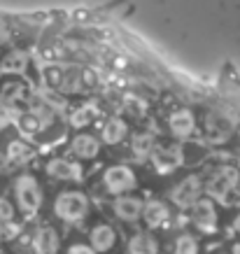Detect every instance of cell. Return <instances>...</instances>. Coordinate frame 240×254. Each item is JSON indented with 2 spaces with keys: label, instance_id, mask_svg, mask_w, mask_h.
I'll use <instances>...</instances> for the list:
<instances>
[{
  "label": "cell",
  "instance_id": "6da1fadb",
  "mask_svg": "<svg viewBox=\"0 0 240 254\" xmlns=\"http://www.w3.org/2000/svg\"><path fill=\"white\" fill-rule=\"evenodd\" d=\"M91 212V198L82 189H65L54 198V215L63 224H82Z\"/></svg>",
  "mask_w": 240,
  "mask_h": 254
},
{
  "label": "cell",
  "instance_id": "7a4b0ae2",
  "mask_svg": "<svg viewBox=\"0 0 240 254\" xmlns=\"http://www.w3.org/2000/svg\"><path fill=\"white\" fill-rule=\"evenodd\" d=\"M14 198H16V208L21 210L26 217H35L45 203V191L40 187L38 177L31 173H21L14 180Z\"/></svg>",
  "mask_w": 240,
  "mask_h": 254
},
{
  "label": "cell",
  "instance_id": "3957f363",
  "mask_svg": "<svg viewBox=\"0 0 240 254\" xmlns=\"http://www.w3.org/2000/svg\"><path fill=\"white\" fill-rule=\"evenodd\" d=\"M238 185H240V170L233 168V166H219V168L208 177L205 193H208V198L212 200V203L219 200L222 205H226Z\"/></svg>",
  "mask_w": 240,
  "mask_h": 254
},
{
  "label": "cell",
  "instance_id": "277c9868",
  "mask_svg": "<svg viewBox=\"0 0 240 254\" xmlns=\"http://www.w3.org/2000/svg\"><path fill=\"white\" fill-rule=\"evenodd\" d=\"M138 187V175L133 173L131 166L126 163H115L103 170V189L108 196H126Z\"/></svg>",
  "mask_w": 240,
  "mask_h": 254
},
{
  "label": "cell",
  "instance_id": "5b68a950",
  "mask_svg": "<svg viewBox=\"0 0 240 254\" xmlns=\"http://www.w3.org/2000/svg\"><path fill=\"white\" fill-rule=\"evenodd\" d=\"M205 193V182L198 173H191V175L182 177L178 185L171 189V200L178 210H191L203 198Z\"/></svg>",
  "mask_w": 240,
  "mask_h": 254
},
{
  "label": "cell",
  "instance_id": "8992f818",
  "mask_svg": "<svg viewBox=\"0 0 240 254\" xmlns=\"http://www.w3.org/2000/svg\"><path fill=\"white\" fill-rule=\"evenodd\" d=\"M149 161H152V166H154L159 175H171V173L182 168V163H184V147L180 142L156 145L154 154L149 156Z\"/></svg>",
  "mask_w": 240,
  "mask_h": 254
},
{
  "label": "cell",
  "instance_id": "52a82bcc",
  "mask_svg": "<svg viewBox=\"0 0 240 254\" xmlns=\"http://www.w3.org/2000/svg\"><path fill=\"white\" fill-rule=\"evenodd\" d=\"M191 224L196 226V231L201 236H212L219 231V212L217 205L210 198L203 196L194 208H191Z\"/></svg>",
  "mask_w": 240,
  "mask_h": 254
},
{
  "label": "cell",
  "instance_id": "ba28073f",
  "mask_svg": "<svg viewBox=\"0 0 240 254\" xmlns=\"http://www.w3.org/2000/svg\"><path fill=\"white\" fill-rule=\"evenodd\" d=\"M142 222L147 226V231H163V229H171L173 224V210L171 205L161 198H149L145 200V208H142Z\"/></svg>",
  "mask_w": 240,
  "mask_h": 254
},
{
  "label": "cell",
  "instance_id": "9c48e42d",
  "mask_svg": "<svg viewBox=\"0 0 240 254\" xmlns=\"http://www.w3.org/2000/svg\"><path fill=\"white\" fill-rule=\"evenodd\" d=\"M236 131V124L231 122V117L219 115V112H208L203 117V133L212 145H224L229 142Z\"/></svg>",
  "mask_w": 240,
  "mask_h": 254
},
{
  "label": "cell",
  "instance_id": "30bf717a",
  "mask_svg": "<svg viewBox=\"0 0 240 254\" xmlns=\"http://www.w3.org/2000/svg\"><path fill=\"white\" fill-rule=\"evenodd\" d=\"M45 170L49 177L63 180V182H82L84 180L82 163L75 161V159H68V156H54V159H49Z\"/></svg>",
  "mask_w": 240,
  "mask_h": 254
},
{
  "label": "cell",
  "instance_id": "8fae6325",
  "mask_svg": "<svg viewBox=\"0 0 240 254\" xmlns=\"http://www.w3.org/2000/svg\"><path fill=\"white\" fill-rule=\"evenodd\" d=\"M166 126H168V133H171L175 140H189V138H194V133L198 131L194 112L186 108H180V110H175V112H171Z\"/></svg>",
  "mask_w": 240,
  "mask_h": 254
},
{
  "label": "cell",
  "instance_id": "7c38bea8",
  "mask_svg": "<svg viewBox=\"0 0 240 254\" xmlns=\"http://www.w3.org/2000/svg\"><path fill=\"white\" fill-rule=\"evenodd\" d=\"M110 208H112V212H115V217L119 222L135 224L142 219V208H145V203H142V198H138V196L126 193V196H117Z\"/></svg>",
  "mask_w": 240,
  "mask_h": 254
},
{
  "label": "cell",
  "instance_id": "4fadbf2b",
  "mask_svg": "<svg viewBox=\"0 0 240 254\" xmlns=\"http://www.w3.org/2000/svg\"><path fill=\"white\" fill-rule=\"evenodd\" d=\"M68 149L72 152L75 161H93L101 154V140L91 133H77V135H72Z\"/></svg>",
  "mask_w": 240,
  "mask_h": 254
},
{
  "label": "cell",
  "instance_id": "5bb4252c",
  "mask_svg": "<svg viewBox=\"0 0 240 254\" xmlns=\"http://www.w3.org/2000/svg\"><path fill=\"white\" fill-rule=\"evenodd\" d=\"M117 229L112 224H96L91 231H89V247L96 254H108L117 247Z\"/></svg>",
  "mask_w": 240,
  "mask_h": 254
},
{
  "label": "cell",
  "instance_id": "9a60e30c",
  "mask_svg": "<svg viewBox=\"0 0 240 254\" xmlns=\"http://www.w3.org/2000/svg\"><path fill=\"white\" fill-rule=\"evenodd\" d=\"M31 245H33V252L35 254H59L61 250V236L56 231L54 226H38L35 233H33L31 238Z\"/></svg>",
  "mask_w": 240,
  "mask_h": 254
},
{
  "label": "cell",
  "instance_id": "2e32d148",
  "mask_svg": "<svg viewBox=\"0 0 240 254\" xmlns=\"http://www.w3.org/2000/svg\"><path fill=\"white\" fill-rule=\"evenodd\" d=\"M126 135H128V124H126L124 117L119 115H112L108 117L101 126V142L105 145H119V142H124Z\"/></svg>",
  "mask_w": 240,
  "mask_h": 254
},
{
  "label": "cell",
  "instance_id": "e0dca14e",
  "mask_svg": "<svg viewBox=\"0 0 240 254\" xmlns=\"http://www.w3.org/2000/svg\"><path fill=\"white\" fill-rule=\"evenodd\" d=\"M161 243L152 231H135L126 240V254H159Z\"/></svg>",
  "mask_w": 240,
  "mask_h": 254
},
{
  "label": "cell",
  "instance_id": "ac0fdd59",
  "mask_svg": "<svg viewBox=\"0 0 240 254\" xmlns=\"http://www.w3.org/2000/svg\"><path fill=\"white\" fill-rule=\"evenodd\" d=\"M96 117H101V105H98L96 98H91V100H84L79 108L72 110L68 117V122L72 128H84V126H89Z\"/></svg>",
  "mask_w": 240,
  "mask_h": 254
},
{
  "label": "cell",
  "instance_id": "d6986e66",
  "mask_svg": "<svg viewBox=\"0 0 240 254\" xmlns=\"http://www.w3.org/2000/svg\"><path fill=\"white\" fill-rule=\"evenodd\" d=\"M156 135L149 131H140L135 133L131 138V154L138 159V161H145V159H149V156L154 154L156 149Z\"/></svg>",
  "mask_w": 240,
  "mask_h": 254
},
{
  "label": "cell",
  "instance_id": "ffe728a7",
  "mask_svg": "<svg viewBox=\"0 0 240 254\" xmlns=\"http://www.w3.org/2000/svg\"><path fill=\"white\" fill-rule=\"evenodd\" d=\"M5 159H7L9 166H26V163H31L35 159V149L23 140H12L7 145Z\"/></svg>",
  "mask_w": 240,
  "mask_h": 254
},
{
  "label": "cell",
  "instance_id": "44dd1931",
  "mask_svg": "<svg viewBox=\"0 0 240 254\" xmlns=\"http://www.w3.org/2000/svg\"><path fill=\"white\" fill-rule=\"evenodd\" d=\"M14 124H16V128H19V133H21L23 138H35L38 133L45 131V126H42V122H40L38 117L33 115L31 110L28 112H21V115H16L14 117Z\"/></svg>",
  "mask_w": 240,
  "mask_h": 254
},
{
  "label": "cell",
  "instance_id": "7402d4cb",
  "mask_svg": "<svg viewBox=\"0 0 240 254\" xmlns=\"http://www.w3.org/2000/svg\"><path fill=\"white\" fill-rule=\"evenodd\" d=\"M28 68V56L14 49V52H9L2 61H0V72H7V75H23Z\"/></svg>",
  "mask_w": 240,
  "mask_h": 254
},
{
  "label": "cell",
  "instance_id": "603a6c76",
  "mask_svg": "<svg viewBox=\"0 0 240 254\" xmlns=\"http://www.w3.org/2000/svg\"><path fill=\"white\" fill-rule=\"evenodd\" d=\"M173 254H201V243L194 233H180L173 243Z\"/></svg>",
  "mask_w": 240,
  "mask_h": 254
},
{
  "label": "cell",
  "instance_id": "cb8c5ba5",
  "mask_svg": "<svg viewBox=\"0 0 240 254\" xmlns=\"http://www.w3.org/2000/svg\"><path fill=\"white\" fill-rule=\"evenodd\" d=\"M23 98H26V84L21 79H9L0 89V100L2 103H16V100H23Z\"/></svg>",
  "mask_w": 240,
  "mask_h": 254
},
{
  "label": "cell",
  "instance_id": "d4e9b609",
  "mask_svg": "<svg viewBox=\"0 0 240 254\" xmlns=\"http://www.w3.org/2000/svg\"><path fill=\"white\" fill-rule=\"evenodd\" d=\"M124 112L128 117L140 119V117H145V112H147V103H145V98H140V96H128V98H124Z\"/></svg>",
  "mask_w": 240,
  "mask_h": 254
},
{
  "label": "cell",
  "instance_id": "484cf974",
  "mask_svg": "<svg viewBox=\"0 0 240 254\" xmlns=\"http://www.w3.org/2000/svg\"><path fill=\"white\" fill-rule=\"evenodd\" d=\"M16 217L14 203L9 198H0V224H12Z\"/></svg>",
  "mask_w": 240,
  "mask_h": 254
},
{
  "label": "cell",
  "instance_id": "4316f807",
  "mask_svg": "<svg viewBox=\"0 0 240 254\" xmlns=\"http://www.w3.org/2000/svg\"><path fill=\"white\" fill-rule=\"evenodd\" d=\"M65 254H96V252L89 247V243H72Z\"/></svg>",
  "mask_w": 240,
  "mask_h": 254
},
{
  "label": "cell",
  "instance_id": "83f0119b",
  "mask_svg": "<svg viewBox=\"0 0 240 254\" xmlns=\"http://www.w3.org/2000/svg\"><path fill=\"white\" fill-rule=\"evenodd\" d=\"M233 231L240 233V210H238V215H236V219H233Z\"/></svg>",
  "mask_w": 240,
  "mask_h": 254
},
{
  "label": "cell",
  "instance_id": "f1b7e54d",
  "mask_svg": "<svg viewBox=\"0 0 240 254\" xmlns=\"http://www.w3.org/2000/svg\"><path fill=\"white\" fill-rule=\"evenodd\" d=\"M231 254H240V240H236L231 245Z\"/></svg>",
  "mask_w": 240,
  "mask_h": 254
}]
</instances>
